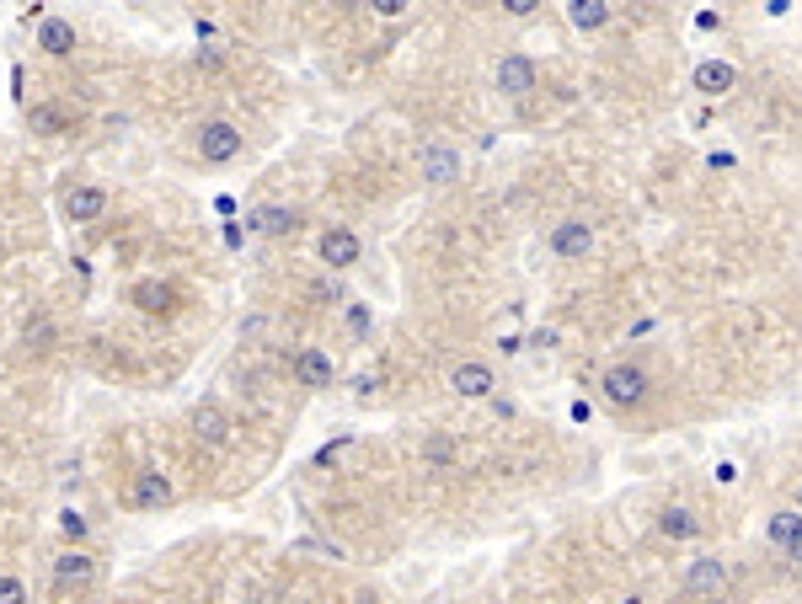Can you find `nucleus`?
Instances as JSON below:
<instances>
[{
    "instance_id": "a211bd4d",
    "label": "nucleus",
    "mask_w": 802,
    "mask_h": 604,
    "mask_svg": "<svg viewBox=\"0 0 802 604\" xmlns=\"http://www.w3.org/2000/svg\"><path fill=\"white\" fill-rule=\"evenodd\" d=\"M567 17H573L578 33H594V27L610 22V6L605 0H567Z\"/></svg>"
},
{
    "instance_id": "c85d7f7f",
    "label": "nucleus",
    "mask_w": 802,
    "mask_h": 604,
    "mask_svg": "<svg viewBox=\"0 0 802 604\" xmlns=\"http://www.w3.org/2000/svg\"><path fill=\"white\" fill-rule=\"evenodd\" d=\"M375 385H380V375H359V380H353V391H359V396H369Z\"/></svg>"
},
{
    "instance_id": "ddd939ff",
    "label": "nucleus",
    "mask_w": 802,
    "mask_h": 604,
    "mask_svg": "<svg viewBox=\"0 0 802 604\" xmlns=\"http://www.w3.org/2000/svg\"><path fill=\"white\" fill-rule=\"evenodd\" d=\"M38 49L54 54V59H65V54L75 49V27H70L65 17H43V27H38Z\"/></svg>"
},
{
    "instance_id": "f257e3e1",
    "label": "nucleus",
    "mask_w": 802,
    "mask_h": 604,
    "mask_svg": "<svg viewBox=\"0 0 802 604\" xmlns=\"http://www.w3.org/2000/svg\"><path fill=\"white\" fill-rule=\"evenodd\" d=\"M599 391H605L615 407H637V401L647 396V375L637 364H610L605 380H599Z\"/></svg>"
},
{
    "instance_id": "393cba45",
    "label": "nucleus",
    "mask_w": 802,
    "mask_h": 604,
    "mask_svg": "<svg viewBox=\"0 0 802 604\" xmlns=\"http://www.w3.org/2000/svg\"><path fill=\"white\" fill-rule=\"evenodd\" d=\"M428 460H455V439H428Z\"/></svg>"
},
{
    "instance_id": "b1692460",
    "label": "nucleus",
    "mask_w": 802,
    "mask_h": 604,
    "mask_svg": "<svg viewBox=\"0 0 802 604\" xmlns=\"http://www.w3.org/2000/svg\"><path fill=\"white\" fill-rule=\"evenodd\" d=\"M348 444H353V439H332L327 449H316V466H332V460H337V455H343V449H348Z\"/></svg>"
},
{
    "instance_id": "4468645a",
    "label": "nucleus",
    "mask_w": 802,
    "mask_h": 604,
    "mask_svg": "<svg viewBox=\"0 0 802 604\" xmlns=\"http://www.w3.org/2000/svg\"><path fill=\"white\" fill-rule=\"evenodd\" d=\"M423 177L434 182V188H439V182H455L460 177V156L450 145H428L423 150Z\"/></svg>"
},
{
    "instance_id": "f03ea898",
    "label": "nucleus",
    "mask_w": 802,
    "mask_h": 604,
    "mask_svg": "<svg viewBox=\"0 0 802 604\" xmlns=\"http://www.w3.org/2000/svg\"><path fill=\"white\" fill-rule=\"evenodd\" d=\"M198 156H204L209 166H225L241 156V129L236 123H204L198 129Z\"/></svg>"
},
{
    "instance_id": "cd10ccee",
    "label": "nucleus",
    "mask_w": 802,
    "mask_h": 604,
    "mask_svg": "<svg viewBox=\"0 0 802 604\" xmlns=\"http://www.w3.org/2000/svg\"><path fill=\"white\" fill-rule=\"evenodd\" d=\"M535 6H541V0H508V17H530Z\"/></svg>"
},
{
    "instance_id": "aec40b11",
    "label": "nucleus",
    "mask_w": 802,
    "mask_h": 604,
    "mask_svg": "<svg viewBox=\"0 0 802 604\" xmlns=\"http://www.w3.org/2000/svg\"><path fill=\"white\" fill-rule=\"evenodd\" d=\"M27 123H33V134H65V113H59L54 102L27 107Z\"/></svg>"
},
{
    "instance_id": "f3484780",
    "label": "nucleus",
    "mask_w": 802,
    "mask_h": 604,
    "mask_svg": "<svg viewBox=\"0 0 802 604\" xmlns=\"http://www.w3.org/2000/svg\"><path fill=\"white\" fill-rule=\"evenodd\" d=\"M450 385L460 396H492V369L487 364H460L450 375Z\"/></svg>"
},
{
    "instance_id": "423d86ee",
    "label": "nucleus",
    "mask_w": 802,
    "mask_h": 604,
    "mask_svg": "<svg viewBox=\"0 0 802 604\" xmlns=\"http://www.w3.org/2000/svg\"><path fill=\"white\" fill-rule=\"evenodd\" d=\"M498 91L503 97H530L535 91V65L524 54H503L498 59Z\"/></svg>"
},
{
    "instance_id": "5701e85b",
    "label": "nucleus",
    "mask_w": 802,
    "mask_h": 604,
    "mask_svg": "<svg viewBox=\"0 0 802 604\" xmlns=\"http://www.w3.org/2000/svg\"><path fill=\"white\" fill-rule=\"evenodd\" d=\"M59 530H65L70 540H86V519L75 514V508H65V514H59Z\"/></svg>"
},
{
    "instance_id": "6e6552de",
    "label": "nucleus",
    "mask_w": 802,
    "mask_h": 604,
    "mask_svg": "<svg viewBox=\"0 0 802 604\" xmlns=\"http://www.w3.org/2000/svg\"><path fill=\"white\" fill-rule=\"evenodd\" d=\"M129 503L134 508H166V503H172V482H166L161 471H140V476H134V487H129Z\"/></svg>"
},
{
    "instance_id": "9b49d317",
    "label": "nucleus",
    "mask_w": 802,
    "mask_h": 604,
    "mask_svg": "<svg viewBox=\"0 0 802 604\" xmlns=\"http://www.w3.org/2000/svg\"><path fill=\"white\" fill-rule=\"evenodd\" d=\"M193 433H198L204 444H225V439H230V417H225L220 401H204V407L193 412Z\"/></svg>"
},
{
    "instance_id": "473e14b6",
    "label": "nucleus",
    "mask_w": 802,
    "mask_h": 604,
    "mask_svg": "<svg viewBox=\"0 0 802 604\" xmlns=\"http://www.w3.org/2000/svg\"><path fill=\"white\" fill-rule=\"evenodd\" d=\"M262 604H279V599H262Z\"/></svg>"
},
{
    "instance_id": "20e7f679",
    "label": "nucleus",
    "mask_w": 802,
    "mask_h": 604,
    "mask_svg": "<svg viewBox=\"0 0 802 604\" xmlns=\"http://www.w3.org/2000/svg\"><path fill=\"white\" fill-rule=\"evenodd\" d=\"M551 252L557 257H567V262H583L594 252V230H589V220H562L557 230H551Z\"/></svg>"
},
{
    "instance_id": "6ab92c4d",
    "label": "nucleus",
    "mask_w": 802,
    "mask_h": 604,
    "mask_svg": "<svg viewBox=\"0 0 802 604\" xmlns=\"http://www.w3.org/2000/svg\"><path fill=\"white\" fill-rule=\"evenodd\" d=\"M658 530L669 535V540H690V535L701 530V524H696V514H690V508H663V514H658Z\"/></svg>"
},
{
    "instance_id": "2eb2a0df",
    "label": "nucleus",
    "mask_w": 802,
    "mask_h": 604,
    "mask_svg": "<svg viewBox=\"0 0 802 604\" xmlns=\"http://www.w3.org/2000/svg\"><path fill=\"white\" fill-rule=\"evenodd\" d=\"M738 70L722 65V59H701L696 65V91H706V97H722V91H733Z\"/></svg>"
},
{
    "instance_id": "bb28decb",
    "label": "nucleus",
    "mask_w": 802,
    "mask_h": 604,
    "mask_svg": "<svg viewBox=\"0 0 802 604\" xmlns=\"http://www.w3.org/2000/svg\"><path fill=\"white\" fill-rule=\"evenodd\" d=\"M375 11H380V17H401V11H407V0H375Z\"/></svg>"
},
{
    "instance_id": "1a4fd4ad",
    "label": "nucleus",
    "mask_w": 802,
    "mask_h": 604,
    "mask_svg": "<svg viewBox=\"0 0 802 604\" xmlns=\"http://www.w3.org/2000/svg\"><path fill=\"white\" fill-rule=\"evenodd\" d=\"M129 300L140 305L145 316H166V311H172V300H177V294H172V284H161V278H140V284L129 289Z\"/></svg>"
},
{
    "instance_id": "0eeeda50",
    "label": "nucleus",
    "mask_w": 802,
    "mask_h": 604,
    "mask_svg": "<svg viewBox=\"0 0 802 604\" xmlns=\"http://www.w3.org/2000/svg\"><path fill=\"white\" fill-rule=\"evenodd\" d=\"M321 262H327V268H353V262H359V236H353L348 225H332L327 236H321Z\"/></svg>"
},
{
    "instance_id": "2f4dec72",
    "label": "nucleus",
    "mask_w": 802,
    "mask_h": 604,
    "mask_svg": "<svg viewBox=\"0 0 802 604\" xmlns=\"http://www.w3.org/2000/svg\"><path fill=\"white\" fill-rule=\"evenodd\" d=\"M626 604H642V599H637V594H631V599H626Z\"/></svg>"
},
{
    "instance_id": "c756f323",
    "label": "nucleus",
    "mask_w": 802,
    "mask_h": 604,
    "mask_svg": "<svg viewBox=\"0 0 802 604\" xmlns=\"http://www.w3.org/2000/svg\"><path fill=\"white\" fill-rule=\"evenodd\" d=\"M786 556H792V562H797V567H802V535H797V540H792V546H786Z\"/></svg>"
},
{
    "instance_id": "7ed1b4c3",
    "label": "nucleus",
    "mask_w": 802,
    "mask_h": 604,
    "mask_svg": "<svg viewBox=\"0 0 802 604\" xmlns=\"http://www.w3.org/2000/svg\"><path fill=\"white\" fill-rule=\"evenodd\" d=\"M722 588H728V567H722L717 556H696V562L685 567V594H696V599H717Z\"/></svg>"
},
{
    "instance_id": "39448f33",
    "label": "nucleus",
    "mask_w": 802,
    "mask_h": 604,
    "mask_svg": "<svg viewBox=\"0 0 802 604\" xmlns=\"http://www.w3.org/2000/svg\"><path fill=\"white\" fill-rule=\"evenodd\" d=\"M91 578H97V562H91L86 551L54 556V588H59V594H70V588H86Z\"/></svg>"
},
{
    "instance_id": "f8f14e48",
    "label": "nucleus",
    "mask_w": 802,
    "mask_h": 604,
    "mask_svg": "<svg viewBox=\"0 0 802 604\" xmlns=\"http://www.w3.org/2000/svg\"><path fill=\"white\" fill-rule=\"evenodd\" d=\"M65 214H70L75 225L102 220V214H107V193H102V188H75V193L65 198Z\"/></svg>"
},
{
    "instance_id": "9d476101",
    "label": "nucleus",
    "mask_w": 802,
    "mask_h": 604,
    "mask_svg": "<svg viewBox=\"0 0 802 604\" xmlns=\"http://www.w3.org/2000/svg\"><path fill=\"white\" fill-rule=\"evenodd\" d=\"M300 220H295V209H284V204H268V209H252L246 214V230H257V236H289Z\"/></svg>"
},
{
    "instance_id": "a878e982",
    "label": "nucleus",
    "mask_w": 802,
    "mask_h": 604,
    "mask_svg": "<svg viewBox=\"0 0 802 604\" xmlns=\"http://www.w3.org/2000/svg\"><path fill=\"white\" fill-rule=\"evenodd\" d=\"M348 327H353V332H359V337L369 332V311H364V305H353V311H348Z\"/></svg>"
},
{
    "instance_id": "4be33fe9",
    "label": "nucleus",
    "mask_w": 802,
    "mask_h": 604,
    "mask_svg": "<svg viewBox=\"0 0 802 604\" xmlns=\"http://www.w3.org/2000/svg\"><path fill=\"white\" fill-rule=\"evenodd\" d=\"M0 604H27V588H22V578L0 572Z\"/></svg>"
},
{
    "instance_id": "412c9836",
    "label": "nucleus",
    "mask_w": 802,
    "mask_h": 604,
    "mask_svg": "<svg viewBox=\"0 0 802 604\" xmlns=\"http://www.w3.org/2000/svg\"><path fill=\"white\" fill-rule=\"evenodd\" d=\"M797 535H802V514H797V508H781V514H770V540H776V546H792Z\"/></svg>"
},
{
    "instance_id": "dca6fc26",
    "label": "nucleus",
    "mask_w": 802,
    "mask_h": 604,
    "mask_svg": "<svg viewBox=\"0 0 802 604\" xmlns=\"http://www.w3.org/2000/svg\"><path fill=\"white\" fill-rule=\"evenodd\" d=\"M295 380H300V385H311V391L332 385V359H327L321 348H305L300 359H295Z\"/></svg>"
},
{
    "instance_id": "7c9ffc66",
    "label": "nucleus",
    "mask_w": 802,
    "mask_h": 604,
    "mask_svg": "<svg viewBox=\"0 0 802 604\" xmlns=\"http://www.w3.org/2000/svg\"><path fill=\"white\" fill-rule=\"evenodd\" d=\"M797 514H802V487H797Z\"/></svg>"
}]
</instances>
